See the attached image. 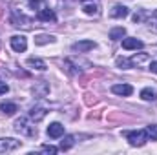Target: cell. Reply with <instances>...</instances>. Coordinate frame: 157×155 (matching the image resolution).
I'll return each mask as SVG.
<instances>
[{"instance_id": "cell-1", "label": "cell", "mask_w": 157, "mask_h": 155, "mask_svg": "<svg viewBox=\"0 0 157 155\" xmlns=\"http://www.w3.org/2000/svg\"><path fill=\"white\" fill-rule=\"evenodd\" d=\"M15 131L24 137H37V126L31 122L29 117H20L15 120Z\"/></svg>"}, {"instance_id": "cell-2", "label": "cell", "mask_w": 157, "mask_h": 155, "mask_svg": "<svg viewBox=\"0 0 157 155\" xmlns=\"http://www.w3.org/2000/svg\"><path fill=\"white\" fill-rule=\"evenodd\" d=\"M126 139H128V142L132 144V146H143L146 141H148V133H146V130H135V131H124L122 133Z\"/></svg>"}, {"instance_id": "cell-3", "label": "cell", "mask_w": 157, "mask_h": 155, "mask_svg": "<svg viewBox=\"0 0 157 155\" xmlns=\"http://www.w3.org/2000/svg\"><path fill=\"white\" fill-rule=\"evenodd\" d=\"M80 4H82V9L86 15L97 17L101 13V2L99 0H80Z\"/></svg>"}, {"instance_id": "cell-4", "label": "cell", "mask_w": 157, "mask_h": 155, "mask_svg": "<svg viewBox=\"0 0 157 155\" xmlns=\"http://www.w3.org/2000/svg\"><path fill=\"white\" fill-rule=\"evenodd\" d=\"M9 44H11L13 51H17V53H24L26 47H28V39H26L24 35H13V37L9 39Z\"/></svg>"}, {"instance_id": "cell-5", "label": "cell", "mask_w": 157, "mask_h": 155, "mask_svg": "<svg viewBox=\"0 0 157 155\" xmlns=\"http://www.w3.org/2000/svg\"><path fill=\"white\" fill-rule=\"evenodd\" d=\"M20 146V141L17 139H11V137H4L0 139V153H7V152H13Z\"/></svg>"}, {"instance_id": "cell-6", "label": "cell", "mask_w": 157, "mask_h": 155, "mask_svg": "<svg viewBox=\"0 0 157 155\" xmlns=\"http://www.w3.org/2000/svg\"><path fill=\"white\" fill-rule=\"evenodd\" d=\"M95 47V42L93 40H78L75 42L73 46H71V49L73 51H78V53H88V51H91Z\"/></svg>"}, {"instance_id": "cell-7", "label": "cell", "mask_w": 157, "mask_h": 155, "mask_svg": "<svg viewBox=\"0 0 157 155\" xmlns=\"http://www.w3.org/2000/svg\"><path fill=\"white\" fill-rule=\"evenodd\" d=\"M37 18H39L40 22H55V20H57V15H55L53 9L44 7V9L37 11Z\"/></svg>"}, {"instance_id": "cell-8", "label": "cell", "mask_w": 157, "mask_h": 155, "mask_svg": "<svg viewBox=\"0 0 157 155\" xmlns=\"http://www.w3.org/2000/svg\"><path fill=\"white\" fill-rule=\"evenodd\" d=\"M48 135H49L51 139H60V137L64 135V126H62L60 122H51V124L48 126Z\"/></svg>"}, {"instance_id": "cell-9", "label": "cell", "mask_w": 157, "mask_h": 155, "mask_svg": "<svg viewBox=\"0 0 157 155\" xmlns=\"http://www.w3.org/2000/svg\"><path fill=\"white\" fill-rule=\"evenodd\" d=\"M11 24H13V26H29V24H31V18L24 17L22 13H18V11L15 9L13 15H11Z\"/></svg>"}, {"instance_id": "cell-10", "label": "cell", "mask_w": 157, "mask_h": 155, "mask_svg": "<svg viewBox=\"0 0 157 155\" xmlns=\"http://www.w3.org/2000/svg\"><path fill=\"white\" fill-rule=\"evenodd\" d=\"M112 91L121 97H130L133 93V88L130 84H115V86H112Z\"/></svg>"}, {"instance_id": "cell-11", "label": "cell", "mask_w": 157, "mask_h": 155, "mask_svg": "<svg viewBox=\"0 0 157 155\" xmlns=\"http://www.w3.org/2000/svg\"><path fill=\"white\" fill-rule=\"evenodd\" d=\"M143 46H144L143 40H139V39H122V47L128 49V51H130V49H135V51H137V49H141Z\"/></svg>"}, {"instance_id": "cell-12", "label": "cell", "mask_w": 157, "mask_h": 155, "mask_svg": "<svg viewBox=\"0 0 157 155\" xmlns=\"http://www.w3.org/2000/svg\"><path fill=\"white\" fill-rule=\"evenodd\" d=\"M33 93H35V97H46V95L49 93V86H48V82H44V80L37 82V84L33 86Z\"/></svg>"}, {"instance_id": "cell-13", "label": "cell", "mask_w": 157, "mask_h": 155, "mask_svg": "<svg viewBox=\"0 0 157 155\" xmlns=\"http://www.w3.org/2000/svg\"><path fill=\"white\" fill-rule=\"evenodd\" d=\"M128 7L126 6H113V9L110 11V17L112 18H124V17H128Z\"/></svg>"}, {"instance_id": "cell-14", "label": "cell", "mask_w": 157, "mask_h": 155, "mask_svg": "<svg viewBox=\"0 0 157 155\" xmlns=\"http://www.w3.org/2000/svg\"><path fill=\"white\" fill-rule=\"evenodd\" d=\"M0 112L4 113V115H15L17 112H18V108H17V104L15 102H2L0 104Z\"/></svg>"}, {"instance_id": "cell-15", "label": "cell", "mask_w": 157, "mask_h": 155, "mask_svg": "<svg viewBox=\"0 0 157 155\" xmlns=\"http://www.w3.org/2000/svg\"><path fill=\"white\" fill-rule=\"evenodd\" d=\"M46 113H48V112H46L44 108H33V110L29 112V119H31L33 122H40V120L46 117Z\"/></svg>"}, {"instance_id": "cell-16", "label": "cell", "mask_w": 157, "mask_h": 155, "mask_svg": "<svg viewBox=\"0 0 157 155\" xmlns=\"http://www.w3.org/2000/svg\"><path fill=\"white\" fill-rule=\"evenodd\" d=\"M141 99L143 100H157V91L155 89H152V88H144L143 91H141Z\"/></svg>"}, {"instance_id": "cell-17", "label": "cell", "mask_w": 157, "mask_h": 155, "mask_svg": "<svg viewBox=\"0 0 157 155\" xmlns=\"http://www.w3.org/2000/svg\"><path fill=\"white\" fill-rule=\"evenodd\" d=\"M150 60V55L148 53H139V55H133L132 59H130V62H132V66H141L143 62H148Z\"/></svg>"}, {"instance_id": "cell-18", "label": "cell", "mask_w": 157, "mask_h": 155, "mask_svg": "<svg viewBox=\"0 0 157 155\" xmlns=\"http://www.w3.org/2000/svg\"><path fill=\"white\" fill-rule=\"evenodd\" d=\"M28 66H31L33 70H39V71H44L46 70V62L40 60V59H35V57L28 59Z\"/></svg>"}, {"instance_id": "cell-19", "label": "cell", "mask_w": 157, "mask_h": 155, "mask_svg": "<svg viewBox=\"0 0 157 155\" xmlns=\"http://www.w3.org/2000/svg\"><path fill=\"white\" fill-rule=\"evenodd\" d=\"M124 35H126V29H124V28H113V29L110 31V39L112 40H121Z\"/></svg>"}, {"instance_id": "cell-20", "label": "cell", "mask_w": 157, "mask_h": 155, "mask_svg": "<svg viewBox=\"0 0 157 155\" xmlns=\"http://www.w3.org/2000/svg\"><path fill=\"white\" fill-rule=\"evenodd\" d=\"M73 142H75V137H73V135L64 137V141H60V150H70V148L73 146Z\"/></svg>"}, {"instance_id": "cell-21", "label": "cell", "mask_w": 157, "mask_h": 155, "mask_svg": "<svg viewBox=\"0 0 157 155\" xmlns=\"http://www.w3.org/2000/svg\"><path fill=\"white\" fill-rule=\"evenodd\" d=\"M53 40H55L53 35H39V37H35V44L42 46V44H48V42H53Z\"/></svg>"}, {"instance_id": "cell-22", "label": "cell", "mask_w": 157, "mask_h": 155, "mask_svg": "<svg viewBox=\"0 0 157 155\" xmlns=\"http://www.w3.org/2000/svg\"><path fill=\"white\" fill-rule=\"evenodd\" d=\"M28 6H29V7H33V9H37V11L44 9V7H48L44 0H28Z\"/></svg>"}, {"instance_id": "cell-23", "label": "cell", "mask_w": 157, "mask_h": 155, "mask_svg": "<svg viewBox=\"0 0 157 155\" xmlns=\"http://www.w3.org/2000/svg\"><path fill=\"white\" fill-rule=\"evenodd\" d=\"M117 66L119 68H122V70H130V68H133L132 62H130V59H124V57H119L117 59Z\"/></svg>"}, {"instance_id": "cell-24", "label": "cell", "mask_w": 157, "mask_h": 155, "mask_svg": "<svg viewBox=\"0 0 157 155\" xmlns=\"http://www.w3.org/2000/svg\"><path fill=\"white\" fill-rule=\"evenodd\" d=\"M146 133H148V139L157 141V124H150V126L146 128Z\"/></svg>"}, {"instance_id": "cell-25", "label": "cell", "mask_w": 157, "mask_h": 155, "mask_svg": "<svg viewBox=\"0 0 157 155\" xmlns=\"http://www.w3.org/2000/svg\"><path fill=\"white\" fill-rule=\"evenodd\" d=\"M148 26H150V29H152V31H155V33H157V11L152 15V17H150Z\"/></svg>"}, {"instance_id": "cell-26", "label": "cell", "mask_w": 157, "mask_h": 155, "mask_svg": "<svg viewBox=\"0 0 157 155\" xmlns=\"http://www.w3.org/2000/svg\"><path fill=\"white\" fill-rule=\"evenodd\" d=\"M40 152H44V153H57L59 150H57L55 146H42V148H40Z\"/></svg>"}, {"instance_id": "cell-27", "label": "cell", "mask_w": 157, "mask_h": 155, "mask_svg": "<svg viewBox=\"0 0 157 155\" xmlns=\"http://www.w3.org/2000/svg\"><path fill=\"white\" fill-rule=\"evenodd\" d=\"M9 91V86L6 84V82H0V95H4V93H7Z\"/></svg>"}, {"instance_id": "cell-28", "label": "cell", "mask_w": 157, "mask_h": 155, "mask_svg": "<svg viewBox=\"0 0 157 155\" xmlns=\"http://www.w3.org/2000/svg\"><path fill=\"white\" fill-rule=\"evenodd\" d=\"M150 70H152L154 73H157V60H154V62L150 64Z\"/></svg>"}]
</instances>
